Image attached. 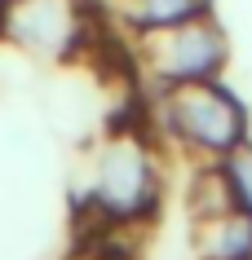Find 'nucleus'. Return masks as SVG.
<instances>
[{
    "mask_svg": "<svg viewBox=\"0 0 252 260\" xmlns=\"http://www.w3.org/2000/svg\"><path fill=\"white\" fill-rule=\"evenodd\" d=\"M146 49L151 67L168 80H199L217 67L221 57V36L204 22H168V27H146Z\"/></svg>",
    "mask_w": 252,
    "mask_h": 260,
    "instance_id": "2",
    "label": "nucleus"
},
{
    "mask_svg": "<svg viewBox=\"0 0 252 260\" xmlns=\"http://www.w3.org/2000/svg\"><path fill=\"white\" fill-rule=\"evenodd\" d=\"M208 9V0H137L133 18L142 27H168V22H186Z\"/></svg>",
    "mask_w": 252,
    "mask_h": 260,
    "instance_id": "6",
    "label": "nucleus"
},
{
    "mask_svg": "<svg viewBox=\"0 0 252 260\" xmlns=\"http://www.w3.org/2000/svg\"><path fill=\"white\" fill-rule=\"evenodd\" d=\"M199 247L208 260H248L252 256V216L248 212H217L199 225Z\"/></svg>",
    "mask_w": 252,
    "mask_h": 260,
    "instance_id": "4",
    "label": "nucleus"
},
{
    "mask_svg": "<svg viewBox=\"0 0 252 260\" xmlns=\"http://www.w3.org/2000/svg\"><path fill=\"white\" fill-rule=\"evenodd\" d=\"M173 123L208 150H230L243 137V110L221 88H208L199 80H186L173 93Z\"/></svg>",
    "mask_w": 252,
    "mask_h": 260,
    "instance_id": "1",
    "label": "nucleus"
},
{
    "mask_svg": "<svg viewBox=\"0 0 252 260\" xmlns=\"http://www.w3.org/2000/svg\"><path fill=\"white\" fill-rule=\"evenodd\" d=\"M190 199H195V207L204 212V216H217V212H230L235 203H243V199H239V190H235V177H230V172H204Z\"/></svg>",
    "mask_w": 252,
    "mask_h": 260,
    "instance_id": "5",
    "label": "nucleus"
},
{
    "mask_svg": "<svg viewBox=\"0 0 252 260\" xmlns=\"http://www.w3.org/2000/svg\"><path fill=\"white\" fill-rule=\"evenodd\" d=\"M151 194V172H146V154L137 146H115L106 159V181H102V199L115 216H133L142 199Z\"/></svg>",
    "mask_w": 252,
    "mask_h": 260,
    "instance_id": "3",
    "label": "nucleus"
}]
</instances>
